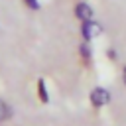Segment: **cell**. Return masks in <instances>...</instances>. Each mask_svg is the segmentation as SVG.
I'll use <instances>...</instances> for the list:
<instances>
[{
	"label": "cell",
	"mask_w": 126,
	"mask_h": 126,
	"mask_svg": "<svg viewBox=\"0 0 126 126\" xmlns=\"http://www.w3.org/2000/svg\"><path fill=\"white\" fill-rule=\"evenodd\" d=\"M108 98H110V96H108V91H104V89H94L93 94H91V100H93L94 106H102V104H106Z\"/></svg>",
	"instance_id": "obj_1"
},
{
	"label": "cell",
	"mask_w": 126,
	"mask_h": 126,
	"mask_svg": "<svg viewBox=\"0 0 126 126\" xmlns=\"http://www.w3.org/2000/svg\"><path fill=\"white\" fill-rule=\"evenodd\" d=\"M75 14H77L81 20H91V16H93V10H91L87 4H79V6L75 8Z\"/></svg>",
	"instance_id": "obj_2"
},
{
	"label": "cell",
	"mask_w": 126,
	"mask_h": 126,
	"mask_svg": "<svg viewBox=\"0 0 126 126\" xmlns=\"http://www.w3.org/2000/svg\"><path fill=\"white\" fill-rule=\"evenodd\" d=\"M96 32H98V26L87 20V24L83 26V33H85V37H93V35H94Z\"/></svg>",
	"instance_id": "obj_3"
},
{
	"label": "cell",
	"mask_w": 126,
	"mask_h": 126,
	"mask_svg": "<svg viewBox=\"0 0 126 126\" xmlns=\"http://www.w3.org/2000/svg\"><path fill=\"white\" fill-rule=\"evenodd\" d=\"M8 116H10V108L0 102V118H8Z\"/></svg>",
	"instance_id": "obj_4"
},
{
	"label": "cell",
	"mask_w": 126,
	"mask_h": 126,
	"mask_svg": "<svg viewBox=\"0 0 126 126\" xmlns=\"http://www.w3.org/2000/svg\"><path fill=\"white\" fill-rule=\"evenodd\" d=\"M37 89H39V96H41V100H47V94H45V89H43V81H39Z\"/></svg>",
	"instance_id": "obj_5"
},
{
	"label": "cell",
	"mask_w": 126,
	"mask_h": 126,
	"mask_svg": "<svg viewBox=\"0 0 126 126\" xmlns=\"http://www.w3.org/2000/svg\"><path fill=\"white\" fill-rule=\"evenodd\" d=\"M124 81H126V69H124Z\"/></svg>",
	"instance_id": "obj_6"
}]
</instances>
